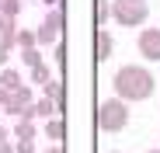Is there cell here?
Here are the masks:
<instances>
[{"instance_id":"277c9868","label":"cell","mask_w":160,"mask_h":153,"mask_svg":"<svg viewBox=\"0 0 160 153\" xmlns=\"http://www.w3.org/2000/svg\"><path fill=\"white\" fill-rule=\"evenodd\" d=\"M136 45H139V56L143 59L160 63V28H143L136 35Z\"/></svg>"},{"instance_id":"9a60e30c","label":"cell","mask_w":160,"mask_h":153,"mask_svg":"<svg viewBox=\"0 0 160 153\" xmlns=\"http://www.w3.org/2000/svg\"><path fill=\"white\" fill-rule=\"evenodd\" d=\"M49 80H52V70H49V66H45V63H42V66H35V70H32V84H42V87H45V84H49Z\"/></svg>"},{"instance_id":"2e32d148","label":"cell","mask_w":160,"mask_h":153,"mask_svg":"<svg viewBox=\"0 0 160 153\" xmlns=\"http://www.w3.org/2000/svg\"><path fill=\"white\" fill-rule=\"evenodd\" d=\"M21 59H24V66H28V70L42 66V52H38V49H24V52H21Z\"/></svg>"},{"instance_id":"7402d4cb","label":"cell","mask_w":160,"mask_h":153,"mask_svg":"<svg viewBox=\"0 0 160 153\" xmlns=\"http://www.w3.org/2000/svg\"><path fill=\"white\" fill-rule=\"evenodd\" d=\"M11 139V132H7V125H0V143H7Z\"/></svg>"},{"instance_id":"30bf717a","label":"cell","mask_w":160,"mask_h":153,"mask_svg":"<svg viewBox=\"0 0 160 153\" xmlns=\"http://www.w3.org/2000/svg\"><path fill=\"white\" fill-rule=\"evenodd\" d=\"M42 24H45V28H52V32L59 35V32H63V24H66V17H63V11H59V7H52V11L45 14V21H42Z\"/></svg>"},{"instance_id":"6da1fadb","label":"cell","mask_w":160,"mask_h":153,"mask_svg":"<svg viewBox=\"0 0 160 153\" xmlns=\"http://www.w3.org/2000/svg\"><path fill=\"white\" fill-rule=\"evenodd\" d=\"M112 87H115V97H118V101H125V105H136V101H146V97L153 94L157 80H153V73H150L146 66L125 63V66L115 70Z\"/></svg>"},{"instance_id":"ffe728a7","label":"cell","mask_w":160,"mask_h":153,"mask_svg":"<svg viewBox=\"0 0 160 153\" xmlns=\"http://www.w3.org/2000/svg\"><path fill=\"white\" fill-rule=\"evenodd\" d=\"M7 59H11V52H7V49H0V70H7Z\"/></svg>"},{"instance_id":"603a6c76","label":"cell","mask_w":160,"mask_h":153,"mask_svg":"<svg viewBox=\"0 0 160 153\" xmlns=\"http://www.w3.org/2000/svg\"><path fill=\"white\" fill-rule=\"evenodd\" d=\"M45 153H63V146H56V143H52V146H49Z\"/></svg>"},{"instance_id":"4316f807","label":"cell","mask_w":160,"mask_h":153,"mask_svg":"<svg viewBox=\"0 0 160 153\" xmlns=\"http://www.w3.org/2000/svg\"><path fill=\"white\" fill-rule=\"evenodd\" d=\"M0 115H4V111H0Z\"/></svg>"},{"instance_id":"44dd1931","label":"cell","mask_w":160,"mask_h":153,"mask_svg":"<svg viewBox=\"0 0 160 153\" xmlns=\"http://www.w3.org/2000/svg\"><path fill=\"white\" fill-rule=\"evenodd\" d=\"M0 153H14V143L7 139V143H0Z\"/></svg>"},{"instance_id":"4fadbf2b","label":"cell","mask_w":160,"mask_h":153,"mask_svg":"<svg viewBox=\"0 0 160 153\" xmlns=\"http://www.w3.org/2000/svg\"><path fill=\"white\" fill-rule=\"evenodd\" d=\"M21 14V0H0V17H18Z\"/></svg>"},{"instance_id":"5b68a950","label":"cell","mask_w":160,"mask_h":153,"mask_svg":"<svg viewBox=\"0 0 160 153\" xmlns=\"http://www.w3.org/2000/svg\"><path fill=\"white\" fill-rule=\"evenodd\" d=\"M28 105H35V94H32V87H28V84H24L21 91H14V94H11V105L4 108V115H14V118H18Z\"/></svg>"},{"instance_id":"ba28073f","label":"cell","mask_w":160,"mask_h":153,"mask_svg":"<svg viewBox=\"0 0 160 153\" xmlns=\"http://www.w3.org/2000/svg\"><path fill=\"white\" fill-rule=\"evenodd\" d=\"M24 87V76L18 73V70H0V91H7V94H14V91H21Z\"/></svg>"},{"instance_id":"7c38bea8","label":"cell","mask_w":160,"mask_h":153,"mask_svg":"<svg viewBox=\"0 0 160 153\" xmlns=\"http://www.w3.org/2000/svg\"><path fill=\"white\" fill-rule=\"evenodd\" d=\"M35 115H42V118H56L59 111H56V105H52L49 97H42V101H35Z\"/></svg>"},{"instance_id":"d6986e66","label":"cell","mask_w":160,"mask_h":153,"mask_svg":"<svg viewBox=\"0 0 160 153\" xmlns=\"http://www.w3.org/2000/svg\"><path fill=\"white\" fill-rule=\"evenodd\" d=\"M52 59H56V66L66 63V45H63V42H56V56H52Z\"/></svg>"},{"instance_id":"8fae6325","label":"cell","mask_w":160,"mask_h":153,"mask_svg":"<svg viewBox=\"0 0 160 153\" xmlns=\"http://www.w3.org/2000/svg\"><path fill=\"white\" fill-rule=\"evenodd\" d=\"M14 139H35V122H14Z\"/></svg>"},{"instance_id":"52a82bcc","label":"cell","mask_w":160,"mask_h":153,"mask_svg":"<svg viewBox=\"0 0 160 153\" xmlns=\"http://www.w3.org/2000/svg\"><path fill=\"white\" fill-rule=\"evenodd\" d=\"M112 49H115V42H112L108 28H98V32H94V52H98V63L108 59V56H112Z\"/></svg>"},{"instance_id":"9c48e42d","label":"cell","mask_w":160,"mask_h":153,"mask_svg":"<svg viewBox=\"0 0 160 153\" xmlns=\"http://www.w3.org/2000/svg\"><path fill=\"white\" fill-rule=\"evenodd\" d=\"M45 139H52L56 146L66 139V122H63V115H56V118H49V122H45Z\"/></svg>"},{"instance_id":"8992f818","label":"cell","mask_w":160,"mask_h":153,"mask_svg":"<svg viewBox=\"0 0 160 153\" xmlns=\"http://www.w3.org/2000/svg\"><path fill=\"white\" fill-rule=\"evenodd\" d=\"M42 91H45V97L52 101V105H56V111L63 115V108H66V87H63V80H56V76H52Z\"/></svg>"},{"instance_id":"3957f363","label":"cell","mask_w":160,"mask_h":153,"mask_svg":"<svg viewBox=\"0 0 160 153\" xmlns=\"http://www.w3.org/2000/svg\"><path fill=\"white\" fill-rule=\"evenodd\" d=\"M150 17L146 0H112V21L122 28H143Z\"/></svg>"},{"instance_id":"cb8c5ba5","label":"cell","mask_w":160,"mask_h":153,"mask_svg":"<svg viewBox=\"0 0 160 153\" xmlns=\"http://www.w3.org/2000/svg\"><path fill=\"white\" fill-rule=\"evenodd\" d=\"M45 4H49V7H59V0H45Z\"/></svg>"},{"instance_id":"e0dca14e","label":"cell","mask_w":160,"mask_h":153,"mask_svg":"<svg viewBox=\"0 0 160 153\" xmlns=\"http://www.w3.org/2000/svg\"><path fill=\"white\" fill-rule=\"evenodd\" d=\"M108 17H112V4H108V0H98V28H104Z\"/></svg>"},{"instance_id":"ac0fdd59","label":"cell","mask_w":160,"mask_h":153,"mask_svg":"<svg viewBox=\"0 0 160 153\" xmlns=\"http://www.w3.org/2000/svg\"><path fill=\"white\" fill-rule=\"evenodd\" d=\"M14 153H35V139H14Z\"/></svg>"},{"instance_id":"d4e9b609","label":"cell","mask_w":160,"mask_h":153,"mask_svg":"<svg viewBox=\"0 0 160 153\" xmlns=\"http://www.w3.org/2000/svg\"><path fill=\"white\" fill-rule=\"evenodd\" d=\"M146 153H160V150H146Z\"/></svg>"},{"instance_id":"484cf974","label":"cell","mask_w":160,"mask_h":153,"mask_svg":"<svg viewBox=\"0 0 160 153\" xmlns=\"http://www.w3.org/2000/svg\"><path fill=\"white\" fill-rule=\"evenodd\" d=\"M112 153H118V150H112Z\"/></svg>"},{"instance_id":"7a4b0ae2","label":"cell","mask_w":160,"mask_h":153,"mask_svg":"<svg viewBox=\"0 0 160 153\" xmlns=\"http://www.w3.org/2000/svg\"><path fill=\"white\" fill-rule=\"evenodd\" d=\"M94 122H98L101 132H122L129 125V105L118 101V97H104L94 111Z\"/></svg>"},{"instance_id":"5bb4252c","label":"cell","mask_w":160,"mask_h":153,"mask_svg":"<svg viewBox=\"0 0 160 153\" xmlns=\"http://www.w3.org/2000/svg\"><path fill=\"white\" fill-rule=\"evenodd\" d=\"M38 42H35V32H28V28H21L18 32V49H21V52H24V49H35Z\"/></svg>"}]
</instances>
